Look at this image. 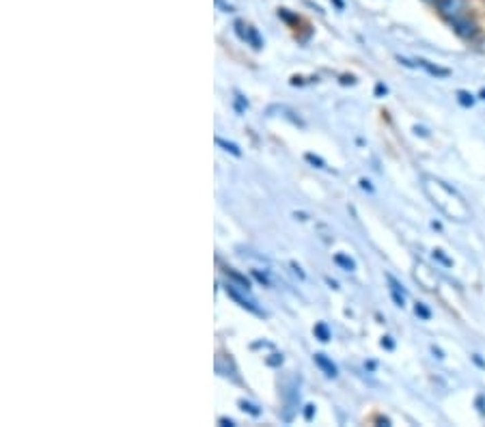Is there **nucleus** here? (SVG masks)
I'll return each instance as SVG.
<instances>
[{"instance_id": "1", "label": "nucleus", "mask_w": 485, "mask_h": 427, "mask_svg": "<svg viewBox=\"0 0 485 427\" xmlns=\"http://www.w3.org/2000/svg\"><path fill=\"white\" fill-rule=\"evenodd\" d=\"M425 190L431 197V201H434V205L440 211H444L446 216H451L455 220H468L470 211H468V207H466V203L462 201V197L455 190H451L446 184H442L438 180H427Z\"/></svg>"}, {"instance_id": "2", "label": "nucleus", "mask_w": 485, "mask_h": 427, "mask_svg": "<svg viewBox=\"0 0 485 427\" xmlns=\"http://www.w3.org/2000/svg\"><path fill=\"white\" fill-rule=\"evenodd\" d=\"M451 24H453L455 32L459 35V37H464V39H473L475 35H477V24L473 20H468V17H464V15L453 17Z\"/></svg>"}, {"instance_id": "3", "label": "nucleus", "mask_w": 485, "mask_h": 427, "mask_svg": "<svg viewBox=\"0 0 485 427\" xmlns=\"http://www.w3.org/2000/svg\"><path fill=\"white\" fill-rule=\"evenodd\" d=\"M227 294H229L233 300H236L240 307H244V309H248V311H253V313H257V315H263V313L255 307V302H253V300H248V298H244L236 287H233V285H227Z\"/></svg>"}, {"instance_id": "4", "label": "nucleus", "mask_w": 485, "mask_h": 427, "mask_svg": "<svg viewBox=\"0 0 485 427\" xmlns=\"http://www.w3.org/2000/svg\"><path fill=\"white\" fill-rule=\"evenodd\" d=\"M315 363H317V367H319L323 373H326L328 378H336V367H334L332 361L326 359V354H315Z\"/></svg>"}, {"instance_id": "5", "label": "nucleus", "mask_w": 485, "mask_h": 427, "mask_svg": "<svg viewBox=\"0 0 485 427\" xmlns=\"http://www.w3.org/2000/svg\"><path fill=\"white\" fill-rule=\"evenodd\" d=\"M225 272H227V276H231V278H233V281H236V283H240V285H242V290H244V292H248V290H250V281H248L246 276H242V274H238L236 270H231V268H227Z\"/></svg>"}, {"instance_id": "6", "label": "nucleus", "mask_w": 485, "mask_h": 427, "mask_svg": "<svg viewBox=\"0 0 485 427\" xmlns=\"http://www.w3.org/2000/svg\"><path fill=\"white\" fill-rule=\"evenodd\" d=\"M419 63H421V65H423V67H425V69L429 71V74H434V76H442V78H444V76H448V69H442V67H434V65H429L427 61H419Z\"/></svg>"}, {"instance_id": "7", "label": "nucleus", "mask_w": 485, "mask_h": 427, "mask_svg": "<svg viewBox=\"0 0 485 427\" xmlns=\"http://www.w3.org/2000/svg\"><path fill=\"white\" fill-rule=\"evenodd\" d=\"M334 261L341 265V268H345L348 272H352V270L356 268V263H354L350 257H345V255H336V257H334Z\"/></svg>"}, {"instance_id": "8", "label": "nucleus", "mask_w": 485, "mask_h": 427, "mask_svg": "<svg viewBox=\"0 0 485 427\" xmlns=\"http://www.w3.org/2000/svg\"><path fill=\"white\" fill-rule=\"evenodd\" d=\"M315 334L319 336V341H330V332H328V328H326V324H317L315 326Z\"/></svg>"}, {"instance_id": "9", "label": "nucleus", "mask_w": 485, "mask_h": 427, "mask_svg": "<svg viewBox=\"0 0 485 427\" xmlns=\"http://www.w3.org/2000/svg\"><path fill=\"white\" fill-rule=\"evenodd\" d=\"M457 99H459V104H462V106H466V108H468V106H473V104H475V97H473L468 91H457Z\"/></svg>"}, {"instance_id": "10", "label": "nucleus", "mask_w": 485, "mask_h": 427, "mask_svg": "<svg viewBox=\"0 0 485 427\" xmlns=\"http://www.w3.org/2000/svg\"><path fill=\"white\" fill-rule=\"evenodd\" d=\"M216 142H218L220 147H225L227 151H231L233 155H240V153H242V151H240V147H238V145H233V142H227V140H222V138H218Z\"/></svg>"}, {"instance_id": "11", "label": "nucleus", "mask_w": 485, "mask_h": 427, "mask_svg": "<svg viewBox=\"0 0 485 427\" xmlns=\"http://www.w3.org/2000/svg\"><path fill=\"white\" fill-rule=\"evenodd\" d=\"M415 311H417V315L421 317V319H429L431 317V311L423 305V302H417V307H415Z\"/></svg>"}, {"instance_id": "12", "label": "nucleus", "mask_w": 485, "mask_h": 427, "mask_svg": "<svg viewBox=\"0 0 485 427\" xmlns=\"http://www.w3.org/2000/svg\"><path fill=\"white\" fill-rule=\"evenodd\" d=\"M307 160L311 164H315L317 169H326V164H323V160H319L317 155H313V153H307Z\"/></svg>"}, {"instance_id": "13", "label": "nucleus", "mask_w": 485, "mask_h": 427, "mask_svg": "<svg viewBox=\"0 0 485 427\" xmlns=\"http://www.w3.org/2000/svg\"><path fill=\"white\" fill-rule=\"evenodd\" d=\"M240 406L244 408V410H248L250 415L253 417H259V410H257V406H253V404H248V401H240Z\"/></svg>"}, {"instance_id": "14", "label": "nucleus", "mask_w": 485, "mask_h": 427, "mask_svg": "<svg viewBox=\"0 0 485 427\" xmlns=\"http://www.w3.org/2000/svg\"><path fill=\"white\" fill-rule=\"evenodd\" d=\"M253 274H255V278H257L259 283H263V285H269V281H267V276H265V274H261V272H257V270H255Z\"/></svg>"}, {"instance_id": "15", "label": "nucleus", "mask_w": 485, "mask_h": 427, "mask_svg": "<svg viewBox=\"0 0 485 427\" xmlns=\"http://www.w3.org/2000/svg\"><path fill=\"white\" fill-rule=\"evenodd\" d=\"M434 257H438V259H440L442 263H446V265H451V261H448V259L442 255V251H436V253H434Z\"/></svg>"}, {"instance_id": "16", "label": "nucleus", "mask_w": 485, "mask_h": 427, "mask_svg": "<svg viewBox=\"0 0 485 427\" xmlns=\"http://www.w3.org/2000/svg\"><path fill=\"white\" fill-rule=\"evenodd\" d=\"M267 363H269V365H280V363H283V356H274V359H269Z\"/></svg>"}, {"instance_id": "17", "label": "nucleus", "mask_w": 485, "mask_h": 427, "mask_svg": "<svg viewBox=\"0 0 485 427\" xmlns=\"http://www.w3.org/2000/svg\"><path fill=\"white\" fill-rule=\"evenodd\" d=\"M304 417H307L309 421L313 419V406H307V410H304Z\"/></svg>"}, {"instance_id": "18", "label": "nucleus", "mask_w": 485, "mask_h": 427, "mask_svg": "<svg viewBox=\"0 0 485 427\" xmlns=\"http://www.w3.org/2000/svg\"><path fill=\"white\" fill-rule=\"evenodd\" d=\"M382 345H384V348H388V350H392V348H394V345H392V341H390V336H384Z\"/></svg>"}, {"instance_id": "19", "label": "nucleus", "mask_w": 485, "mask_h": 427, "mask_svg": "<svg viewBox=\"0 0 485 427\" xmlns=\"http://www.w3.org/2000/svg\"><path fill=\"white\" fill-rule=\"evenodd\" d=\"M375 93H377V95L386 93V86H384V84H377V86H375Z\"/></svg>"}, {"instance_id": "20", "label": "nucleus", "mask_w": 485, "mask_h": 427, "mask_svg": "<svg viewBox=\"0 0 485 427\" xmlns=\"http://www.w3.org/2000/svg\"><path fill=\"white\" fill-rule=\"evenodd\" d=\"M361 184H363V188H365V190H369V192H373V186H371V184H369L367 180H363Z\"/></svg>"}, {"instance_id": "21", "label": "nucleus", "mask_w": 485, "mask_h": 427, "mask_svg": "<svg viewBox=\"0 0 485 427\" xmlns=\"http://www.w3.org/2000/svg\"><path fill=\"white\" fill-rule=\"evenodd\" d=\"M434 354H436V356H438V359H444V356H442V352H440V350H438V348H436V345H434Z\"/></svg>"}, {"instance_id": "22", "label": "nucleus", "mask_w": 485, "mask_h": 427, "mask_svg": "<svg viewBox=\"0 0 485 427\" xmlns=\"http://www.w3.org/2000/svg\"><path fill=\"white\" fill-rule=\"evenodd\" d=\"M220 423H222V425H233V421H231V419H220Z\"/></svg>"}, {"instance_id": "23", "label": "nucleus", "mask_w": 485, "mask_h": 427, "mask_svg": "<svg viewBox=\"0 0 485 427\" xmlns=\"http://www.w3.org/2000/svg\"><path fill=\"white\" fill-rule=\"evenodd\" d=\"M434 3H436V5H440V3H444V0H434Z\"/></svg>"}]
</instances>
